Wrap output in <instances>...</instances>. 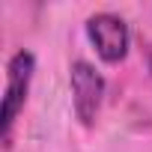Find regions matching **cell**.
Masks as SVG:
<instances>
[{"mask_svg": "<svg viewBox=\"0 0 152 152\" xmlns=\"http://www.w3.org/2000/svg\"><path fill=\"white\" fill-rule=\"evenodd\" d=\"M33 75H36V54L27 48H18L6 60V84H3V99H0V137L6 146H9L15 119L27 104Z\"/></svg>", "mask_w": 152, "mask_h": 152, "instance_id": "cell-1", "label": "cell"}, {"mask_svg": "<svg viewBox=\"0 0 152 152\" xmlns=\"http://www.w3.org/2000/svg\"><path fill=\"white\" fill-rule=\"evenodd\" d=\"M69 87H72V107L75 116L81 119V125H96L102 104H104V75L96 69L90 60H75L69 66Z\"/></svg>", "mask_w": 152, "mask_h": 152, "instance_id": "cell-2", "label": "cell"}, {"mask_svg": "<svg viewBox=\"0 0 152 152\" xmlns=\"http://www.w3.org/2000/svg\"><path fill=\"white\" fill-rule=\"evenodd\" d=\"M84 30H87V39H90V45L96 48L99 60L116 66V63H122V60L128 57L131 30H128V21H125L122 15L107 12V9L93 12V15L87 18Z\"/></svg>", "mask_w": 152, "mask_h": 152, "instance_id": "cell-3", "label": "cell"}]
</instances>
